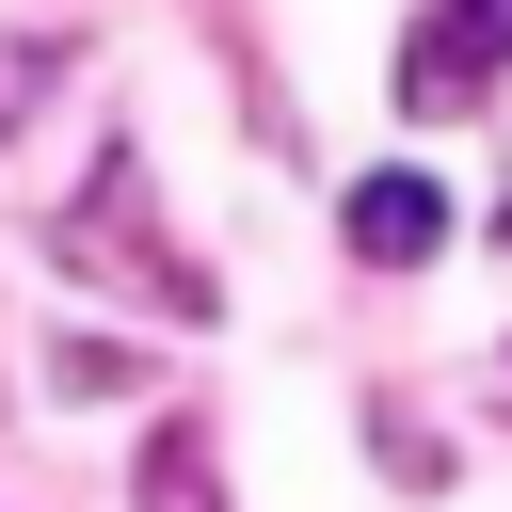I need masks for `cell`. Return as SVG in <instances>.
<instances>
[{
    "label": "cell",
    "instance_id": "1",
    "mask_svg": "<svg viewBox=\"0 0 512 512\" xmlns=\"http://www.w3.org/2000/svg\"><path fill=\"white\" fill-rule=\"evenodd\" d=\"M48 240H64L96 288H144L160 320H224V288H208L192 256H160V240H144V176H128V160H112V176H96V208H64Z\"/></svg>",
    "mask_w": 512,
    "mask_h": 512
},
{
    "label": "cell",
    "instance_id": "2",
    "mask_svg": "<svg viewBox=\"0 0 512 512\" xmlns=\"http://www.w3.org/2000/svg\"><path fill=\"white\" fill-rule=\"evenodd\" d=\"M496 64H512V0H432V16L400 32V112L448 128V112H480Z\"/></svg>",
    "mask_w": 512,
    "mask_h": 512
},
{
    "label": "cell",
    "instance_id": "3",
    "mask_svg": "<svg viewBox=\"0 0 512 512\" xmlns=\"http://www.w3.org/2000/svg\"><path fill=\"white\" fill-rule=\"evenodd\" d=\"M336 240H352L368 272H416V256L448 240V192H432L416 160H384V176H352V192H336Z\"/></svg>",
    "mask_w": 512,
    "mask_h": 512
},
{
    "label": "cell",
    "instance_id": "4",
    "mask_svg": "<svg viewBox=\"0 0 512 512\" xmlns=\"http://www.w3.org/2000/svg\"><path fill=\"white\" fill-rule=\"evenodd\" d=\"M144 512H224V464H208V416H160V432H144Z\"/></svg>",
    "mask_w": 512,
    "mask_h": 512
},
{
    "label": "cell",
    "instance_id": "5",
    "mask_svg": "<svg viewBox=\"0 0 512 512\" xmlns=\"http://www.w3.org/2000/svg\"><path fill=\"white\" fill-rule=\"evenodd\" d=\"M48 384H64V400H144V368H128L112 336H64V352H48Z\"/></svg>",
    "mask_w": 512,
    "mask_h": 512
},
{
    "label": "cell",
    "instance_id": "6",
    "mask_svg": "<svg viewBox=\"0 0 512 512\" xmlns=\"http://www.w3.org/2000/svg\"><path fill=\"white\" fill-rule=\"evenodd\" d=\"M48 80H64V48H48V32H32V48H0V144H16V112H32Z\"/></svg>",
    "mask_w": 512,
    "mask_h": 512
}]
</instances>
